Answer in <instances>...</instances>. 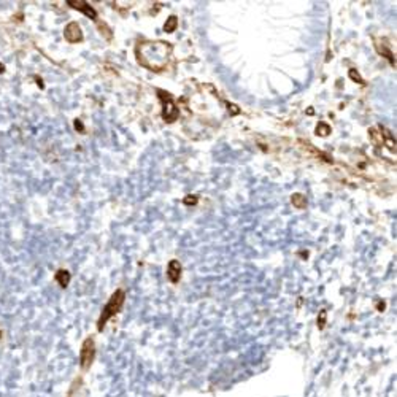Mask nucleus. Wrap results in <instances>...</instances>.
<instances>
[{"label":"nucleus","mask_w":397,"mask_h":397,"mask_svg":"<svg viewBox=\"0 0 397 397\" xmlns=\"http://www.w3.org/2000/svg\"><path fill=\"white\" fill-rule=\"evenodd\" d=\"M170 54H172V45L161 40L143 41V43H138L135 46L137 62L145 68L153 70V72H161L167 66Z\"/></svg>","instance_id":"nucleus-1"},{"label":"nucleus","mask_w":397,"mask_h":397,"mask_svg":"<svg viewBox=\"0 0 397 397\" xmlns=\"http://www.w3.org/2000/svg\"><path fill=\"white\" fill-rule=\"evenodd\" d=\"M124 300H126V293L123 289H116L115 293L111 294L110 300L105 303V307L102 310V315H100V318H99V321H97V329L99 331H103V328L107 326V323L111 320V318L121 311V308L124 305Z\"/></svg>","instance_id":"nucleus-2"},{"label":"nucleus","mask_w":397,"mask_h":397,"mask_svg":"<svg viewBox=\"0 0 397 397\" xmlns=\"http://www.w3.org/2000/svg\"><path fill=\"white\" fill-rule=\"evenodd\" d=\"M158 97L159 100L162 102V118H164L165 123H173L178 118L180 111L178 107L175 103L173 96L167 91H158Z\"/></svg>","instance_id":"nucleus-3"},{"label":"nucleus","mask_w":397,"mask_h":397,"mask_svg":"<svg viewBox=\"0 0 397 397\" xmlns=\"http://www.w3.org/2000/svg\"><path fill=\"white\" fill-rule=\"evenodd\" d=\"M96 358V343L92 338H86L81 346V353H80V364L83 370H88L92 365Z\"/></svg>","instance_id":"nucleus-4"},{"label":"nucleus","mask_w":397,"mask_h":397,"mask_svg":"<svg viewBox=\"0 0 397 397\" xmlns=\"http://www.w3.org/2000/svg\"><path fill=\"white\" fill-rule=\"evenodd\" d=\"M64 37H66V40L70 41V43H80L83 40V32L76 23H68L66 26V29H64Z\"/></svg>","instance_id":"nucleus-5"},{"label":"nucleus","mask_w":397,"mask_h":397,"mask_svg":"<svg viewBox=\"0 0 397 397\" xmlns=\"http://www.w3.org/2000/svg\"><path fill=\"white\" fill-rule=\"evenodd\" d=\"M67 5L68 6H72V8H75V10H78V11H81V13H84V15H86L88 18H91V19H97V13H96V10L92 8V6L88 3V2H83V0H67Z\"/></svg>","instance_id":"nucleus-6"},{"label":"nucleus","mask_w":397,"mask_h":397,"mask_svg":"<svg viewBox=\"0 0 397 397\" xmlns=\"http://www.w3.org/2000/svg\"><path fill=\"white\" fill-rule=\"evenodd\" d=\"M167 276H168L170 283H173V285H176V283L181 280V264H180V261L172 259V261L168 262V265H167Z\"/></svg>","instance_id":"nucleus-7"},{"label":"nucleus","mask_w":397,"mask_h":397,"mask_svg":"<svg viewBox=\"0 0 397 397\" xmlns=\"http://www.w3.org/2000/svg\"><path fill=\"white\" fill-rule=\"evenodd\" d=\"M67 397H86V388H84L83 378H76L72 386H70V391Z\"/></svg>","instance_id":"nucleus-8"},{"label":"nucleus","mask_w":397,"mask_h":397,"mask_svg":"<svg viewBox=\"0 0 397 397\" xmlns=\"http://www.w3.org/2000/svg\"><path fill=\"white\" fill-rule=\"evenodd\" d=\"M375 48H377V51L383 56V58H386L389 61V64H391V66L396 67V58H394V54H393L391 49L386 46L385 41H381V43H380V41H375Z\"/></svg>","instance_id":"nucleus-9"},{"label":"nucleus","mask_w":397,"mask_h":397,"mask_svg":"<svg viewBox=\"0 0 397 397\" xmlns=\"http://www.w3.org/2000/svg\"><path fill=\"white\" fill-rule=\"evenodd\" d=\"M56 281H58L62 288H67L68 283H70V273H68V270H64V268H61V270L56 272Z\"/></svg>","instance_id":"nucleus-10"},{"label":"nucleus","mask_w":397,"mask_h":397,"mask_svg":"<svg viewBox=\"0 0 397 397\" xmlns=\"http://www.w3.org/2000/svg\"><path fill=\"white\" fill-rule=\"evenodd\" d=\"M291 203L294 205L296 208H305L307 207V200H305V197H303L302 194H293V197H291Z\"/></svg>","instance_id":"nucleus-11"},{"label":"nucleus","mask_w":397,"mask_h":397,"mask_svg":"<svg viewBox=\"0 0 397 397\" xmlns=\"http://www.w3.org/2000/svg\"><path fill=\"white\" fill-rule=\"evenodd\" d=\"M331 133V126L328 123H318L316 126V135L318 137H328Z\"/></svg>","instance_id":"nucleus-12"},{"label":"nucleus","mask_w":397,"mask_h":397,"mask_svg":"<svg viewBox=\"0 0 397 397\" xmlns=\"http://www.w3.org/2000/svg\"><path fill=\"white\" fill-rule=\"evenodd\" d=\"M176 27H178V18H176V16H170L165 21V24H164V31L170 33V32H173Z\"/></svg>","instance_id":"nucleus-13"},{"label":"nucleus","mask_w":397,"mask_h":397,"mask_svg":"<svg viewBox=\"0 0 397 397\" xmlns=\"http://www.w3.org/2000/svg\"><path fill=\"white\" fill-rule=\"evenodd\" d=\"M368 135H370L372 141L375 143V146H380L383 145V138H381V131H377V129H370L368 131Z\"/></svg>","instance_id":"nucleus-14"},{"label":"nucleus","mask_w":397,"mask_h":397,"mask_svg":"<svg viewBox=\"0 0 397 397\" xmlns=\"http://www.w3.org/2000/svg\"><path fill=\"white\" fill-rule=\"evenodd\" d=\"M326 320H328V310L323 308V310L320 311V315H318V320H316L318 328H320V329H324V328H326Z\"/></svg>","instance_id":"nucleus-15"},{"label":"nucleus","mask_w":397,"mask_h":397,"mask_svg":"<svg viewBox=\"0 0 397 397\" xmlns=\"http://www.w3.org/2000/svg\"><path fill=\"white\" fill-rule=\"evenodd\" d=\"M348 75H350V78H351V80H353L354 83L364 84V80H363V78H361V75H359V73H358V72H356V70H354V68H351V70H350V72H348Z\"/></svg>","instance_id":"nucleus-16"},{"label":"nucleus","mask_w":397,"mask_h":397,"mask_svg":"<svg viewBox=\"0 0 397 397\" xmlns=\"http://www.w3.org/2000/svg\"><path fill=\"white\" fill-rule=\"evenodd\" d=\"M197 202H198V198L196 197V196H186L183 198V203L184 205H191V207H194V205H197Z\"/></svg>","instance_id":"nucleus-17"},{"label":"nucleus","mask_w":397,"mask_h":397,"mask_svg":"<svg viewBox=\"0 0 397 397\" xmlns=\"http://www.w3.org/2000/svg\"><path fill=\"white\" fill-rule=\"evenodd\" d=\"M385 141H386V145H388L389 150H391V151H396V140H393L389 133H386V140H385Z\"/></svg>","instance_id":"nucleus-18"},{"label":"nucleus","mask_w":397,"mask_h":397,"mask_svg":"<svg viewBox=\"0 0 397 397\" xmlns=\"http://www.w3.org/2000/svg\"><path fill=\"white\" fill-rule=\"evenodd\" d=\"M385 305H386V303H385V302H381V303H378V305H377L378 308H377V310H378V311H383V310H385Z\"/></svg>","instance_id":"nucleus-19"}]
</instances>
